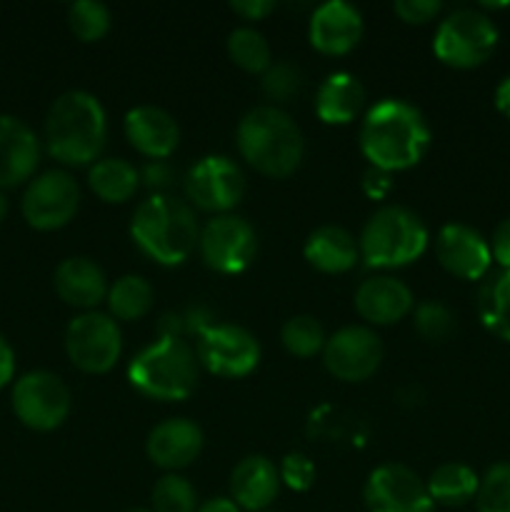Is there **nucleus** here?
<instances>
[{
  "instance_id": "obj_45",
  "label": "nucleus",
  "mask_w": 510,
  "mask_h": 512,
  "mask_svg": "<svg viewBox=\"0 0 510 512\" xmlns=\"http://www.w3.org/2000/svg\"><path fill=\"white\" fill-rule=\"evenodd\" d=\"M198 512H240V508L230 498H213L200 505Z\"/></svg>"
},
{
  "instance_id": "obj_41",
  "label": "nucleus",
  "mask_w": 510,
  "mask_h": 512,
  "mask_svg": "<svg viewBox=\"0 0 510 512\" xmlns=\"http://www.w3.org/2000/svg\"><path fill=\"white\" fill-rule=\"evenodd\" d=\"M230 10L245 20H263L273 13L275 3H270V0H235V3H230Z\"/></svg>"
},
{
  "instance_id": "obj_37",
  "label": "nucleus",
  "mask_w": 510,
  "mask_h": 512,
  "mask_svg": "<svg viewBox=\"0 0 510 512\" xmlns=\"http://www.w3.org/2000/svg\"><path fill=\"white\" fill-rule=\"evenodd\" d=\"M278 473H280V480H283L290 490H298V493H303V490H308L310 485H313L315 465L310 463V458H305V455L290 453L288 458L280 463Z\"/></svg>"
},
{
  "instance_id": "obj_16",
  "label": "nucleus",
  "mask_w": 510,
  "mask_h": 512,
  "mask_svg": "<svg viewBox=\"0 0 510 512\" xmlns=\"http://www.w3.org/2000/svg\"><path fill=\"white\" fill-rule=\"evenodd\" d=\"M435 255L438 263L460 280L485 278L493 263V253L483 235L460 223H450L440 230L435 240Z\"/></svg>"
},
{
  "instance_id": "obj_31",
  "label": "nucleus",
  "mask_w": 510,
  "mask_h": 512,
  "mask_svg": "<svg viewBox=\"0 0 510 512\" xmlns=\"http://www.w3.org/2000/svg\"><path fill=\"white\" fill-rule=\"evenodd\" d=\"M280 340H283L285 350L295 358H313L325 348V333L323 325L310 315H295L280 330Z\"/></svg>"
},
{
  "instance_id": "obj_30",
  "label": "nucleus",
  "mask_w": 510,
  "mask_h": 512,
  "mask_svg": "<svg viewBox=\"0 0 510 512\" xmlns=\"http://www.w3.org/2000/svg\"><path fill=\"white\" fill-rule=\"evenodd\" d=\"M228 55L238 68H243L245 73H253V75L265 73V70L273 65L268 40L253 28H238L230 33Z\"/></svg>"
},
{
  "instance_id": "obj_3",
  "label": "nucleus",
  "mask_w": 510,
  "mask_h": 512,
  "mask_svg": "<svg viewBox=\"0 0 510 512\" xmlns=\"http://www.w3.org/2000/svg\"><path fill=\"white\" fill-rule=\"evenodd\" d=\"M108 138L105 110L95 95L85 90L63 93L50 105L45 120L48 153L63 165H88L103 150Z\"/></svg>"
},
{
  "instance_id": "obj_6",
  "label": "nucleus",
  "mask_w": 510,
  "mask_h": 512,
  "mask_svg": "<svg viewBox=\"0 0 510 512\" xmlns=\"http://www.w3.org/2000/svg\"><path fill=\"white\" fill-rule=\"evenodd\" d=\"M428 248V230L423 220L408 208L400 205H385L375 210L360 233L358 250L360 258L370 268H400Z\"/></svg>"
},
{
  "instance_id": "obj_39",
  "label": "nucleus",
  "mask_w": 510,
  "mask_h": 512,
  "mask_svg": "<svg viewBox=\"0 0 510 512\" xmlns=\"http://www.w3.org/2000/svg\"><path fill=\"white\" fill-rule=\"evenodd\" d=\"M140 180L150 190H155V193H163L165 188L173 185V170H170V165L165 160H150L143 173H140Z\"/></svg>"
},
{
  "instance_id": "obj_36",
  "label": "nucleus",
  "mask_w": 510,
  "mask_h": 512,
  "mask_svg": "<svg viewBox=\"0 0 510 512\" xmlns=\"http://www.w3.org/2000/svg\"><path fill=\"white\" fill-rule=\"evenodd\" d=\"M263 90L268 98L285 103L300 90V70L293 63H273L263 73Z\"/></svg>"
},
{
  "instance_id": "obj_26",
  "label": "nucleus",
  "mask_w": 510,
  "mask_h": 512,
  "mask_svg": "<svg viewBox=\"0 0 510 512\" xmlns=\"http://www.w3.org/2000/svg\"><path fill=\"white\" fill-rule=\"evenodd\" d=\"M88 185L103 203H125L138 190L140 173L128 160L103 158L90 168Z\"/></svg>"
},
{
  "instance_id": "obj_47",
  "label": "nucleus",
  "mask_w": 510,
  "mask_h": 512,
  "mask_svg": "<svg viewBox=\"0 0 510 512\" xmlns=\"http://www.w3.org/2000/svg\"><path fill=\"white\" fill-rule=\"evenodd\" d=\"M125 512H153V510H145V508H130V510H125Z\"/></svg>"
},
{
  "instance_id": "obj_13",
  "label": "nucleus",
  "mask_w": 510,
  "mask_h": 512,
  "mask_svg": "<svg viewBox=\"0 0 510 512\" xmlns=\"http://www.w3.org/2000/svg\"><path fill=\"white\" fill-rule=\"evenodd\" d=\"M245 193L243 170L223 155L198 160L185 175V195L205 213L228 215Z\"/></svg>"
},
{
  "instance_id": "obj_15",
  "label": "nucleus",
  "mask_w": 510,
  "mask_h": 512,
  "mask_svg": "<svg viewBox=\"0 0 510 512\" xmlns=\"http://www.w3.org/2000/svg\"><path fill=\"white\" fill-rule=\"evenodd\" d=\"M365 505L370 512H433L435 503L418 473L400 463H388L370 473Z\"/></svg>"
},
{
  "instance_id": "obj_21",
  "label": "nucleus",
  "mask_w": 510,
  "mask_h": 512,
  "mask_svg": "<svg viewBox=\"0 0 510 512\" xmlns=\"http://www.w3.org/2000/svg\"><path fill=\"white\" fill-rule=\"evenodd\" d=\"M355 310L373 325H393L413 310V293L400 280L378 275L363 280L355 290Z\"/></svg>"
},
{
  "instance_id": "obj_34",
  "label": "nucleus",
  "mask_w": 510,
  "mask_h": 512,
  "mask_svg": "<svg viewBox=\"0 0 510 512\" xmlns=\"http://www.w3.org/2000/svg\"><path fill=\"white\" fill-rule=\"evenodd\" d=\"M478 512H510V463H498L480 480Z\"/></svg>"
},
{
  "instance_id": "obj_28",
  "label": "nucleus",
  "mask_w": 510,
  "mask_h": 512,
  "mask_svg": "<svg viewBox=\"0 0 510 512\" xmlns=\"http://www.w3.org/2000/svg\"><path fill=\"white\" fill-rule=\"evenodd\" d=\"M433 503L440 505H465L478 495L480 478L463 463H445L433 470L430 480L425 483Z\"/></svg>"
},
{
  "instance_id": "obj_9",
  "label": "nucleus",
  "mask_w": 510,
  "mask_h": 512,
  "mask_svg": "<svg viewBox=\"0 0 510 512\" xmlns=\"http://www.w3.org/2000/svg\"><path fill=\"white\" fill-rule=\"evenodd\" d=\"M13 410L25 428L48 433L60 428L68 418L70 393L58 375L48 370H33L15 383Z\"/></svg>"
},
{
  "instance_id": "obj_5",
  "label": "nucleus",
  "mask_w": 510,
  "mask_h": 512,
  "mask_svg": "<svg viewBox=\"0 0 510 512\" xmlns=\"http://www.w3.org/2000/svg\"><path fill=\"white\" fill-rule=\"evenodd\" d=\"M128 380L145 398L185 400L198 385V355L183 338L163 335L135 355Z\"/></svg>"
},
{
  "instance_id": "obj_40",
  "label": "nucleus",
  "mask_w": 510,
  "mask_h": 512,
  "mask_svg": "<svg viewBox=\"0 0 510 512\" xmlns=\"http://www.w3.org/2000/svg\"><path fill=\"white\" fill-rule=\"evenodd\" d=\"M490 253H493V260L500 268L510 270V218L503 220V223L493 230Z\"/></svg>"
},
{
  "instance_id": "obj_17",
  "label": "nucleus",
  "mask_w": 510,
  "mask_h": 512,
  "mask_svg": "<svg viewBox=\"0 0 510 512\" xmlns=\"http://www.w3.org/2000/svg\"><path fill=\"white\" fill-rule=\"evenodd\" d=\"M310 45L323 55H345L363 38V18L358 10L343 0L320 5L310 18Z\"/></svg>"
},
{
  "instance_id": "obj_35",
  "label": "nucleus",
  "mask_w": 510,
  "mask_h": 512,
  "mask_svg": "<svg viewBox=\"0 0 510 512\" xmlns=\"http://www.w3.org/2000/svg\"><path fill=\"white\" fill-rule=\"evenodd\" d=\"M415 330L430 343H443L455 333V315L438 300H425L415 308Z\"/></svg>"
},
{
  "instance_id": "obj_32",
  "label": "nucleus",
  "mask_w": 510,
  "mask_h": 512,
  "mask_svg": "<svg viewBox=\"0 0 510 512\" xmlns=\"http://www.w3.org/2000/svg\"><path fill=\"white\" fill-rule=\"evenodd\" d=\"M68 25L83 43H95L110 30V10L95 0H78L68 8Z\"/></svg>"
},
{
  "instance_id": "obj_10",
  "label": "nucleus",
  "mask_w": 510,
  "mask_h": 512,
  "mask_svg": "<svg viewBox=\"0 0 510 512\" xmlns=\"http://www.w3.org/2000/svg\"><path fill=\"white\" fill-rule=\"evenodd\" d=\"M80 205V188L65 170H48L28 183L23 193V218L35 230H58L73 220Z\"/></svg>"
},
{
  "instance_id": "obj_14",
  "label": "nucleus",
  "mask_w": 510,
  "mask_h": 512,
  "mask_svg": "<svg viewBox=\"0 0 510 512\" xmlns=\"http://www.w3.org/2000/svg\"><path fill=\"white\" fill-rule=\"evenodd\" d=\"M383 360V343L378 335L363 325H348L325 340L323 363L333 378L343 383L368 380Z\"/></svg>"
},
{
  "instance_id": "obj_42",
  "label": "nucleus",
  "mask_w": 510,
  "mask_h": 512,
  "mask_svg": "<svg viewBox=\"0 0 510 512\" xmlns=\"http://www.w3.org/2000/svg\"><path fill=\"white\" fill-rule=\"evenodd\" d=\"M13 373H15V353L8 345V340L0 335V390L13 380Z\"/></svg>"
},
{
  "instance_id": "obj_43",
  "label": "nucleus",
  "mask_w": 510,
  "mask_h": 512,
  "mask_svg": "<svg viewBox=\"0 0 510 512\" xmlns=\"http://www.w3.org/2000/svg\"><path fill=\"white\" fill-rule=\"evenodd\" d=\"M365 190H368L370 195H375V198H383V195L390 190L388 173H383V170H378V168L370 170L368 178H365Z\"/></svg>"
},
{
  "instance_id": "obj_20",
  "label": "nucleus",
  "mask_w": 510,
  "mask_h": 512,
  "mask_svg": "<svg viewBox=\"0 0 510 512\" xmlns=\"http://www.w3.org/2000/svg\"><path fill=\"white\" fill-rule=\"evenodd\" d=\"M125 138L150 160H165L178 148L180 130L173 115L155 105H140L125 115Z\"/></svg>"
},
{
  "instance_id": "obj_7",
  "label": "nucleus",
  "mask_w": 510,
  "mask_h": 512,
  "mask_svg": "<svg viewBox=\"0 0 510 512\" xmlns=\"http://www.w3.org/2000/svg\"><path fill=\"white\" fill-rule=\"evenodd\" d=\"M498 45V30L493 20L480 10H455L440 23L435 33L433 50L438 60L458 70H470L483 65Z\"/></svg>"
},
{
  "instance_id": "obj_22",
  "label": "nucleus",
  "mask_w": 510,
  "mask_h": 512,
  "mask_svg": "<svg viewBox=\"0 0 510 512\" xmlns=\"http://www.w3.org/2000/svg\"><path fill=\"white\" fill-rule=\"evenodd\" d=\"M55 293L63 303L73 305V308L90 310L105 300L108 295V280L105 273L88 258H68L58 265L55 270Z\"/></svg>"
},
{
  "instance_id": "obj_46",
  "label": "nucleus",
  "mask_w": 510,
  "mask_h": 512,
  "mask_svg": "<svg viewBox=\"0 0 510 512\" xmlns=\"http://www.w3.org/2000/svg\"><path fill=\"white\" fill-rule=\"evenodd\" d=\"M5 215H8V200H5V195L0 193V223L5 220Z\"/></svg>"
},
{
  "instance_id": "obj_27",
  "label": "nucleus",
  "mask_w": 510,
  "mask_h": 512,
  "mask_svg": "<svg viewBox=\"0 0 510 512\" xmlns=\"http://www.w3.org/2000/svg\"><path fill=\"white\" fill-rule=\"evenodd\" d=\"M478 315L490 333L510 343V270H500L480 285Z\"/></svg>"
},
{
  "instance_id": "obj_33",
  "label": "nucleus",
  "mask_w": 510,
  "mask_h": 512,
  "mask_svg": "<svg viewBox=\"0 0 510 512\" xmlns=\"http://www.w3.org/2000/svg\"><path fill=\"white\" fill-rule=\"evenodd\" d=\"M153 512H198V493L180 475H163L153 488Z\"/></svg>"
},
{
  "instance_id": "obj_12",
  "label": "nucleus",
  "mask_w": 510,
  "mask_h": 512,
  "mask_svg": "<svg viewBox=\"0 0 510 512\" xmlns=\"http://www.w3.org/2000/svg\"><path fill=\"white\" fill-rule=\"evenodd\" d=\"M198 250L203 263L210 270L223 275H235L245 270L258 250L255 230L248 220L238 215H215L203 230H200Z\"/></svg>"
},
{
  "instance_id": "obj_24",
  "label": "nucleus",
  "mask_w": 510,
  "mask_h": 512,
  "mask_svg": "<svg viewBox=\"0 0 510 512\" xmlns=\"http://www.w3.org/2000/svg\"><path fill=\"white\" fill-rule=\"evenodd\" d=\"M358 258V243L348 230L338 228V225H323L315 233H310L308 243H305V260L320 273H348L358 263Z\"/></svg>"
},
{
  "instance_id": "obj_38",
  "label": "nucleus",
  "mask_w": 510,
  "mask_h": 512,
  "mask_svg": "<svg viewBox=\"0 0 510 512\" xmlns=\"http://www.w3.org/2000/svg\"><path fill=\"white\" fill-rule=\"evenodd\" d=\"M443 5L438 0H398L393 5L395 15L408 25H423L440 13Z\"/></svg>"
},
{
  "instance_id": "obj_11",
  "label": "nucleus",
  "mask_w": 510,
  "mask_h": 512,
  "mask_svg": "<svg viewBox=\"0 0 510 512\" xmlns=\"http://www.w3.org/2000/svg\"><path fill=\"white\" fill-rule=\"evenodd\" d=\"M198 363L220 378H245L258 368L260 345L240 325H208L198 335Z\"/></svg>"
},
{
  "instance_id": "obj_23",
  "label": "nucleus",
  "mask_w": 510,
  "mask_h": 512,
  "mask_svg": "<svg viewBox=\"0 0 510 512\" xmlns=\"http://www.w3.org/2000/svg\"><path fill=\"white\" fill-rule=\"evenodd\" d=\"M280 488V473L263 455H250L235 465L230 475L233 503L243 510H265L275 500Z\"/></svg>"
},
{
  "instance_id": "obj_18",
  "label": "nucleus",
  "mask_w": 510,
  "mask_h": 512,
  "mask_svg": "<svg viewBox=\"0 0 510 512\" xmlns=\"http://www.w3.org/2000/svg\"><path fill=\"white\" fill-rule=\"evenodd\" d=\"M203 450V430L185 418H170L155 425L145 443L150 463L163 470L188 468Z\"/></svg>"
},
{
  "instance_id": "obj_4",
  "label": "nucleus",
  "mask_w": 510,
  "mask_h": 512,
  "mask_svg": "<svg viewBox=\"0 0 510 512\" xmlns=\"http://www.w3.org/2000/svg\"><path fill=\"white\" fill-rule=\"evenodd\" d=\"M235 140L245 163L268 178H288L303 160L300 128L288 113L273 105L245 113Z\"/></svg>"
},
{
  "instance_id": "obj_2",
  "label": "nucleus",
  "mask_w": 510,
  "mask_h": 512,
  "mask_svg": "<svg viewBox=\"0 0 510 512\" xmlns=\"http://www.w3.org/2000/svg\"><path fill=\"white\" fill-rule=\"evenodd\" d=\"M135 245L160 265H180L190 258L200 240L198 220L185 200L155 193L138 205L130 223Z\"/></svg>"
},
{
  "instance_id": "obj_1",
  "label": "nucleus",
  "mask_w": 510,
  "mask_h": 512,
  "mask_svg": "<svg viewBox=\"0 0 510 512\" xmlns=\"http://www.w3.org/2000/svg\"><path fill=\"white\" fill-rule=\"evenodd\" d=\"M430 145V128L423 113L403 100L385 98L365 113L360 150L383 173L408 170L423 160Z\"/></svg>"
},
{
  "instance_id": "obj_19",
  "label": "nucleus",
  "mask_w": 510,
  "mask_h": 512,
  "mask_svg": "<svg viewBox=\"0 0 510 512\" xmlns=\"http://www.w3.org/2000/svg\"><path fill=\"white\" fill-rule=\"evenodd\" d=\"M40 143L33 130L13 115H0V188H15L33 178Z\"/></svg>"
},
{
  "instance_id": "obj_44",
  "label": "nucleus",
  "mask_w": 510,
  "mask_h": 512,
  "mask_svg": "<svg viewBox=\"0 0 510 512\" xmlns=\"http://www.w3.org/2000/svg\"><path fill=\"white\" fill-rule=\"evenodd\" d=\"M495 108H498L505 118H510V75L498 85V90H495Z\"/></svg>"
},
{
  "instance_id": "obj_25",
  "label": "nucleus",
  "mask_w": 510,
  "mask_h": 512,
  "mask_svg": "<svg viewBox=\"0 0 510 512\" xmlns=\"http://www.w3.org/2000/svg\"><path fill=\"white\" fill-rule=\"evenodd\" d=\"M365 105V90L350 73H333L318 90L315 113L328 125H348Z\"/></svg>"
},
{
  "instance_id": "obj_29",
  "label": "nucleus",
  "mask_w": 510,
  "mask_h": 512,
  "mask_svg": "<svg viewBox=\"0 0 510 512\" xmlns=\"http://www.w3.org/2000/svg\"><path fill=\"white\" fill-rule=\"evenodd\" d=\"M108 310L118 320H140L153 308V288L140 275H123L108 288Z\"/></svg>"
},
{
  "instance_id": "obj_8",
  "label": "nucleus",
  "mask_w": 510,
  "mask_h": 512,
  "mask_svg": "<svg viewBox=\"0 0 510 512\" xmlns=\"http://www.w3.org/2000/svg\"><path fill=\"white\" fill-rule=\"evenodd\" d=\"M120 350H123L120 328L110 315L90 310L70 320L65 330V353L70 363L83 373L103 375L113 370Z\"/></svg>"
}]
</instances>
